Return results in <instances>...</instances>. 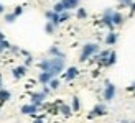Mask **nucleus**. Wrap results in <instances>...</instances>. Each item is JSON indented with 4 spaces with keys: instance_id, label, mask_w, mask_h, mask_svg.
Returning a JSON list of instances; mask_svg holds the SVG:
<instances>
[{
    "instance_id": "19",
    "label": "nucleus",
    "mask_w": 135,
    "mask_h": 123,
    "mask_svg": "<svg viewBox=\"0 0 135 123\" xmlns=\"http://www.w3.org/2000/svg\"><path fill=\"white\" fill-rule=\"evenodd\" d=\"M55 30H56V25L51 22V20H48V22H46V25H45V31L48 33V35H53V33H55Z\"/></svg>"
},
{
    "instance_id": "24",
    "label": "nucleus",
    "mask_w": 135,
    "mask_h": 123,
    "mask_svg": "<svg viewBox=\"0 0 135 123\" xmlns=\"http://www.w3.org/2000/svg\"><path fill=\"white\" fill-rule=\"evenodd\" d=\"M69 10H64V12H61L59 13V22L61 23H64V22H68V20H69Z\"/></svg>"
},
{
    "instance_id": "17",
    "label": "nucleus",
    "mask_w": 135,
    "mask_h": 123,
    "mask_svg": "<svg viewBox=\"0 0 135 123\" xmlns=\"http://www.w3.org/2000/svg\"><path fill=\"white\" fill-rule=\"evenodd\" d=\"M115 61H117V53L115 51H110V54H109V58H107V61H105V67H110V66H114L115 64Z\"/></svg>"
},
{
    "instance_id": "2",
    "label": "nucleus",
    "mask_w": 135,
    "mask_h": 123,
    "mask_svg": "<svg viewBox=\"0 0 135 123\" xmlns=\"http://www.w3.org/2000/svg\"><path fill=\"white\" fill-rule=\"evenodd\" d=\"M64 71V56H53L50 59V72L53 76H58Z\"/></svg>"
},
{
    "instance_id": "35",
    "label": "nucleus",
    "mask_w": 135,
    "mask_h": 123,
    "mask_svg": "<svg viewBox=\"0 0 135 123\" xmlns=\"http://www.w3.org/2000/svg\"><path fill=\"white\" fill-rule=\"evenodd\" d=\"M0 39H5V36H3V33L0 31Z\"/></svg>"
},
{
    "instance_id": "4",
    "label": "nucleus",
    "mask_w": 135,
    "mask_h": 123,
    "mask_svg": "<svg viewBox=\"0 0 135 123\" xmlns=\"http://www.w3.org/2000/svg\"><path fill=\"white\" fill-rule=\"evenodd\" d=\"M115 94H117V87L112 84V82H109L107 80L105 82V89H104V100L105 102H110V100H114V97H115Z\"/></svg>"
},
{
    "instance_id": "6",
    "label": "nucleus",
    "mask_w": 135,
    "mask_h": 123,
    "mask_svg": "<svg viewBox=\"0 0 135 123\" xmlns=\"http://www.w3.org/2000/svg\"><path fill=\"white\" fill-rule=\"evenodd\" d=\"M45 99H46V94L45 92H33L31 94V104H35L38 107H41L45 104Z\"/></svg>"
},
{
    "instance_id": "10",
    "label": "nucleus",
    "mask_w": 135,
    "mask_h": 123,
    "mask_svg": "<svg viewBox=\"0 0 135 123\" xmlns=\"http://www.w3.org/2000/svg\"><path fill=\"white\" fill-rule=\"evenodd\" d=\"M78 74H79L78 67L71 66V67H68V69H66V72H64V79H66V80H73V79L78 77Z\"/></svg>"
},
{
    "instance_id": "9",
    "label": "nucleus",
    "mask_w": 135,
    "mask_h": 123,
    "mask_svg": "<svg viewBox=\"0 0 135 123\" xmlns=\"http://www.w3.org/2000/svg\"><path fill=\"white\" fill-rule=\"evenodd\" d=\"M109 54H110V49H105V51H100L99 54L96 53L94 54V61H97L99 64H105V61H107V58H109Z\"/></svg>"
},
{
    "instance_id": "30",
    "label": "nucleus",
    "mask_w": 135,
    "mask_h": 123,
    "mask_svg": "<svg viewBox=\"0 0 135 123\" xmlns=\"http://www.w3.org/2000/svg\"><path fill=\"white\" fill-rule=\"evenodd\" d=\"M13 13H15V15H17V17H20V15H22V13H23V7H20V5H18V7H17V8H15V10H13Z\"/></svg>"
},
{
    "instance_id": "8",
    "label": "nucleus",
    "mask_w": 135,
    "mask_h": 123,
    "mask_svg": "<svg viewBox=\"0 0 135 123\" xmlns=\"http://www.w3.org/2000/svg\"><path fill=\"white\" fill-rule=\"evenodd\" d=\"M55 77L50 71H41L40 72V76H38V80H40V84H43V85H48L50 84V80Z\"/></svg>"
},
{
    "instance_id": "13",
    "label": "nucleus",
    "mask_w": 135,
    "mask_h": 123,
    "mask_svg": "<svg viewBox=\"0 0 135 123\" xmlns=\"http://www.w3.org/2000/svg\"><path fill=\"white\" fill-rule=\"evenodd\" d=\"M46 18H48V20H51V22L55 23L56 26H58L59 23H61V22H59V13H58V12H55V10H50V12H46Z\"/></svg>"
},
{
    "instance_id": "22",
    "label": "nucleus",
    "mask_w": 135,
    "mask_h": 123,
    "mask_svg": "<svg viewBox=\"0 0 135 123\" xmlns=\"http://www.w3.org/2000/svg\"><path fill=\"white\" fill-rule=\"evenodd\" d=\"M71 108H73V112H79V108H81V102H79V99H78V97H73Z\"/></svg>"
},
{
    "instance_id": "12",
    "label": "nucleus",
    "mask_w": 135,
    "mask_h": 123,
    "mask_svg": "<svg viewBox=\"0 0 135 123\" xmlns=\"http://www.w3.org/2000/svg\"><path fill=\"white\" fill-rule=\"evenodd\" d=\"M12 74H13V77H15V79H22L26 74V66H17L15 69L12 71Z\"/></svg>"
},
{
    "instance_id": "29",
    "label": "nucleus",
    "mask_w": 135,
    "mask_h": 123,
    "mask_svg": "<svg viewBox=\"0 0 135 123\" xmlns=\"http://www.w3.org/2000/svg\"><path fill=\"white\" fill-rule=\"evenodd\" d=\"M133 0H119V5L120 7H132Z\"/></svg>"
},
{
    "instance_id": "18",
    "label": "nucleus",
    "mask_w": 135,
    "mask_h": 123,
    "mask_svg": "<svg viewBox=\"0 0 135 123\" xmlns=\"http://www.w3.org/2000/svg\"><path fill=\"white\" fill-rule=\"evenodd\" d=\"M10 97H12V94H10V90H5V89L2 87L0 89V102H8L10 100Z\"/></svg>"
},
{
    "instance_id": "33",
    "label": "nucleus",
    "mask_w": 135,
    "mask_h": 123,
    "mask_svg": "<svg viewBox=\"0 0 135 123\" xmlns=\"http://www.w3.org/2000/svg\"><path fill=\"white\" fill-rule=\"evenodd\" d=\"M2 85H3V80H2V76H0V89H2Z\"/></svg>"
},
{
    "instance_id": "28",
    "label": "nucleus",
    "mask_w": 135,
    "mask_h": 123,
    "mask_svg": "<svg viewBox=\"0 0 135 123\" xmlns=\"http://www.w3.org/2000/svg\"><path fill=\"white\" fill-rule=\"evenodd\" d=\"M53 10H55V12H58V13H61V12H64L66 8H64L63 2H58V3H55V7H53Z\"/></svg>"
},
{
    "instance_id": "5",
    "label": "nucleus",
    "mask_w": 135,
    "mask_h": 123,
    "mask_svg": "<svg viewBox=\"0 0 135 123\" xmlns=\"http://www.w3.org/2000/svg\"><path fill=\"white\" fill-rule=\"evenodd\" d=\"M107 113V108L104 104H97L96 107L92 108V112L87 115V118H94V117H100V115H105Z\"/></svg>"
},
{
    "instance_id": "7",
    "label": "nucleus",
    "mask_w": 135,
    "mask_h": 123,
    "mask_svg": "<svg viewBox=\"0 0 135 123\" xmlns=\"http://www.w3.org/2000/svg\"><path fill=\"white\" fill-rule=\"evenodd\" d=\"M20 112H22L23 115H31V117H33V115H36V112H38V105H35V104H26V105L22 107V110H20Z\"/></svg>"
},
{
    "instance_id": "1",
    "label": "nucleus",
    "mask_w": 135,
    "mask_h": 123,
    "mask_svg": "<svg viewBox=\"0 0 135 123\" xmlns=\"http://www.w3.org/2000/svg\"><path fill=\"white\" fill-rule=\"evenodd\" d=\"M96 53H99V44H96V43H87V44L83 46V51H81L79 61H81V63H86V61L91 59Z\"/></svg>"
},
{
    "instance_id": "3",
    "label": "nucleus",
    "mask_w": 135,
    "mask_h": 123,
    "mask_svg": "<svg viewBox=\"0 0 135 123\" xmlns=\"http://www.w3.org/2000/svg\"><path fill=\"white\" fill-rule=\"evenodd\" d=\"M112 13H114L112 8H105L104 13H102V18H100V23H102L104 26H107L109 31H112L114 28H115V25H114V22H112Z\"/></svg>"
},
{
    "instance_id": "34",
    "label": "nucleus",
    "mask_w": 135,
    "mask_h": 123,
    "mask_svg": "<svg viewBox=\"0 0 135 123\" xmlns=\"http://www.w3.org/2000/svg\"><path fill=\"white\" fill-rule=\"evenodd\" d=\"M0 13H3V5L0 3Z\"/></svg>"
},
{
    "instance_id": "16",
    "label": "nucleus",
    "mask_w": 135,
    "mask_h": 123,
    "mask_svg": "<svg viewBox=\"0 0 135 123\" xmlns=\"http://www.w3.org/2000/svg\"><path fill=\"white\" fill-rule=\"evenodd\" d=\"M59 112L63 113V117L69 118L71 115H73V108H71L69 105H64V104H61V105H59Z\"/></svg>"
},
{
    "instance_id": "23",
    "label": "nucleus",
    "mask_w": 135,
    "mask_h": 123,
    "mask_svg": "<svg viewBox=\"0 0 135 123\" xmlns=\"http://www.w3.org/2000/svg\"><path fill=\"white\" fill-rule=\"evenodd\" d=\"M10 43H8V41H7V39H0V54H2L5 49H10Z\"/></svg>"
},
{
    "instance_id": "32",
    "label": "nucleus",
    "mask_w": 135,
    "mask_h": 123,
    "mask_svg": "<svg viewBox=\"0 0 135 123\" xmlns=\"http://www.w3.org/2000/svg\"><path fill=\"white\" fill-rule=\"evenodd\" d=\"M130 13H132V15L135 13V2H133V3H132V7H130Z\"/></svg>"
},
{
    "instance_id": "20",
    "label": "nucleus",
    "mask_w": 135,
    "mask_h": 123,
    "mask_svg": "<svg viewBox=\"0 0 135 123\" xmlns=\"http://www.w3.org/2000/svg\"><path fill=\"white\" fill-rule=\"evenodd\" d=\"M48 54H50V56H64L58 46H51V48H50V51H48Z\"/></svg>"
},
{
    "instance_id": "21",
    "label": "nucleus",
    "mask_w": 135,
    "mask_h": 123,
    "mask_svg": "<svg viewBox=\"0 0 135 123\" xmlns=\"http://www.w3.org/2000/svg\"><path fill=\"white\" fill-rule=\"evenodd\" d=\"M76 17H78L79 20H84V18L87 17V12H86V8H83V7H78V12H76Z\"/></svg>"
},
{
    "instance_id": "27",
    "label": "nucleus",
    "mask_w": 135,
    "mask_h": 123,
    "mask_svg": "<svg viewBox=\"0 0 135 123\" xmlns=\"http://www.w3.org/2000/svg\"><path fill=\"white\" fill-rule=\"evenodd\" d=\"M15 20H17V15H15V13H7V15H5V22H7V23H13Z\"/></svg>"
},
{
    "instance_id": "14",
    "label": "nucleus",
    "mask_w": 135,
    "mask_h": 123,
    "mask_svg": "<svg viewBox=\"0 0 135 123\" xmlns=\"http://www.w3.org/2000/svg\"><path fill=\"white\" fill-rule=\"evenodd\" d=\"M124 15L120 12H114L112 13V22H114V25L115 26H120V25H124Z\"/></svg>"
},
{
    "instance_id": "26",
    "label": "nucleus",
    "mask_w": 135,
    "mask_h": 123,
    "mask_svg": "<svg viewBox=\"0 0 135 123\" xmlns=\"http://www.w3.org/2000/svg\"><path fill=\"white\" fill-rule=\"evenodd\" d=\"M38 66H40V69H41V71H50V59H43Z\"/></svg>"
},
{
    "instance_id": "31",
    "label": "nucleus",
    "mask_w": 135,
    "mask_h": 123,
    "mask_svg": "<svg viewBox=\"0 0 135 123\" xmlns=\"http://www.w3.org/2000/svg\"><path fill=\"white\" fill-rule=\"evenodd\" d=\"M127 89H129V90H132V92H135V80H133V82H132V84L127 87Z\"/></svg>"
},
{
    "instance_id": "11",
    "label": "nucleus",
    "mask_w": 135,
    "mask_h": 123,
    "mask_svg": "<svg viewBox=\"0 0 135 123\" xmlns=\"http://www.w3.org/2000/svg\"><path fill=\"white\" fill-rule=\"evenodd\" d=\"M117 39H119V35L112 30V31L107 33V36H105V44L107 46H114V44L117 43Z\"/></svg>"
},
{
    "instance_id": "15",
    "label": "nucleus",
    "mask_w": 135,
    "mask_h": 123,
    "mask_svg": "<svg viewBox=\"0 0 135 123\" xmlns=\"http://www.w3.org/2000/svg\"><path fill=\"white\" fill-rule=\"evenodd\" d=\"M61 2H63V5H64L66 10L78 8V5H79V0H61Z\"/></svg>"
},
{
    "instance_id": "25",
    "label": "nucleus",
    "mask_w": 135,
    "mask_h": 123,
    "mask_svg": "<svg viewBox=\"0 0 135 123\" xmlns=\"http://www.w3.org/2000/svg\"><path fill=\"white\" fill-rule=\"evenodd\" d=\"M50 87H51V90H56V89H59V85H61V82H59L58 79H55L53 77L51 80H50V84H48Z\"/></svg>"
}]
</instances>
